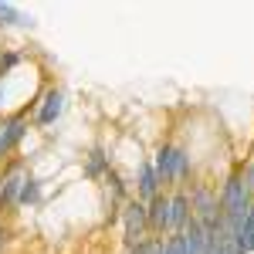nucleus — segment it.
Returning <instances> with one entry per match:
<instances>
[{"label": "nucleus", "instance_id": "obj_11", "mask_svg": "<svg viewBox=\"0 0 254 254\" xmlns=\"http://www.w3.org/2000/svg\"><path fill=\"white\" fill-rule=\"evenodd\" d=\"M180 234H183L187 254H203V251H207V244H210V231H207L200 220H193V217H190V224H187Z\"/></svg>", "mask_w": 254, "mask_h": 254}, {"label": "nucleus", "instance_id": "obj_18", "mask_svg": "<svg viewBox=\"0 0 254 254\" xmlns=\"http://www.w3.org/2000/svg\"><path fill=\"white\" fill-rule=\"evenodd\" d=\"M244 183H248V190H251V196H254V159L244 166Z\"/></svg>", "mask_w": 254, "mask_h": 254}, {"label": "nucleus", "instance_id": "obj_2", "mask_svg": "<svg viewBox=\"0 0 254 254\" xmlns=\"http://www.w3.org/2000/svg\"><path fill=\"white\" fill-rule=\"evenodd\" d=\"M38 98H31L27 105H20L14 116H0V163L10 156V153H17L20 142L27 139V109H38Z\"/></svg>", "mask_w": 254, "mask_h": 254}, {"label": "nucleus", "instance_id": "obj_14", "mask_svg": "<svg viewBox=\"0 0 254 254\" xmlns=\"http://www.w3.org/2000/svg\"><path fill=\"white\" fill-rule=\"evenodd\" d=\"M0 27H34V17L17 10L14 3H0Z\"/></svg>", "mask_w": 254, "mask_h": 254}, {"label": "nucleus", "instance_id": "obj_4", "mask_svg": "<svg viewBox=\"0 0 254 254\" xmlns=\"http://www.w3.org/2000/svg\"><path fill=\"white\" fill-rule=\"evenodd\" d=\"M119 220H122V248H126V251H132L146 237H153L149 234V224H146V203L136 200V196H129V200L122 203Z\"/></svg>", "mask_w": 254, "mask_h": 254}, {"label": "nucleus", "instance_id": "obj_17", "mask_svg": "<svg viewBox=\"0 0 254 254\" xmlns=\"http://www.w3.org/2000/svg\"><path fill=\"white\" fill-rule=\"evenodd\" d=\"M41 200V183L31 176L27 183H24V190H20V200H17V207H31V203H38Z\"/></svg>", "mask_w": 254, "mask_h": 254}, {"label": "nucleus", "instance_id": "obj_10", "mask_svg": "<svg viewBox=\"0 0 254 254\" xmlns=\"http://www.w3.org/2000/svg\"><path fill=\"white\" fill-rule=\"evenodd\" d=\"M153 163V170H156V180L163 190H170V187H176V173H173V142H163L156 149V156L149 159Z\"/></svg>", "mask_w": 254, "mask_h": 254}, {"label": "nucleus", "instance_id": "obj_19", "mask_svg": "<svg viewBox=\"0 0 254 254\" xmlns=\"http://www.w3.org/2000/svg\"><path fill=\"white\" fill-rule=\"evenodd\" d=\"M126 254H136V251H126Z\"/></svg>", "mask_w": 254, "mask_h": 254}, {"label": "nucleus", "instance_id": "obj_9", "mask_svg": "<svg viewBox=\"0 0 254 254\" xmlns=\"http://www.w3.org/2000/svg\"><path fill=\"white\" fill-rule=\"evenodd\" d=\"M187 224H190V196L187 187H176L170 193V234H180Z\"/></svg>", "mask_w": 254, "mask_h": 254}, {"label": "nucleus", "instance_id": "obj_6", "mask_svg": "<svg viewBox=\"0 0 254 254\" xmlns=\"http://www.w3.org/2000/svg\"><path fill=\"white\" fill-rule=\"evenodd\" d=\"M146 224H149V234L153 237H166L170 234V193L163 190L146 203Z\"/></svg>", "mask_w": 254, "mask_h": 254}, {"label": "nucleus", "instance_id": "obj_16", "mask_svg": "<svg viewBox=\"0 0 254 254\" xmlns=\"http://www.w3.org/2000/svg\"><path fill=\"white\" fill-rule=\"evenodd\" d=\"M156 254H187V244H183V234H166L159 237Z\"/></svg>", "mask_w": 254, "mask_h": 254}, {"label": "nucleus", "instance_id": "obj_8", "mask_svg": "<svg viewBox=\"0 0 254 254\" xmlns=\"http://www.w3.org/2000/svg\"><path fill=\"white\" fill-rule=\"evenodd\" d=\"M156 193H163V187H159L156 180V170H153V163L149 159H142L136 166V180H132V196L142 200V203H149Z\"/></svg>", "mask_w": 254, "mask_h": 254}, {"label": "nucleus", "instance_id": "obj_13", "mask_svg": "<svg viewBox=\"0 0 254 254\" xmlns=\"http://www.w3.org/2000/svg\"><path fill=\"white\" fill-rule=\"evenodd\" d=\"M234 241H237V251L241 254H254V203L248 207L244 220L234 227Z\"/></svg>", "mask_w": 254, "mask_h": 254}, {"label": "nucleus", "instance_id": "obj_1", "mask_svg": "<svg viewBox=\"0 0 254 254\" xmlns=\"http://www.w3.org/2000/svg\"><path fill=\"white\" fill-rule=\"evenodd\" d=\"M217 200H220V214H224V224L234 231L237 224L244 220L248 207L254 203L251 190H248V183H244V166H234L231 173L224 176V183H220V190H217Z\"/></svg>", "mask_w": 254, "mask_h": 254}, {"label": "nucleus", "instance_id": "obj_7", "mask_svg": "<svg viewBox=\"0 0 254 254\" xmlns=\"http://www.w3.org/2000/svg\"><path fill=\"white\" fill-rule=\"evenodd\" d=\"M61 112H64V92L61 88H48L44 95H41V102H38V112H34V126H55L61 119Z\"/></svg>", "mask_w": 254, "mask_h": 254}, {"label": "nucleus", "instance_id": "obj_5", "mask_svg": "<svg viewBox=\"0 0 254 254\" xmlns=\"http://www.w3.org/2000/svg\"><path fill=\"white\" fill-rule=\"evenodd\" d=\"M31 180L27 173V166H24V159H14V163H7V170L0 173V210H14L20 200V190H24V183Z\"/></svg>", "mask_w": 254, "mask_h": 254}, {"label": "nucleus", "instance_id": "obj_15", "mask_svg": "<svg viewBox=\"0 0 254 254\" xmlns=\"http://www.w3.org/2000/svg\"><path fill=\"white\" fill-rule=\"evenodd\" d=\"M173 173H176V187H187V180L193 173V159L183 146H173Z\"/></svg>", "mask_w": 254, "mask_h": 254}, {"label": "nucleus", "instance_id": "obj_12", "mask_svg": "<svg viewBox=\"0 0 254 254\" xmlns=\"http://www.w3.org/2000/svg\"><path fill=\"white\" fill-rule=\"evenodd\" d=\"M109 170H112V159L105 153V146H92L88 156H85V176L88 180H102Z\"/></svg>", "mask_w": 254, "mask_h": 254}, {"label": "nucleus", "instance_id": "obj_3", "mask_svg": "<svg viewBox=\"0 0 254 254\" xmlns=\"http://www.w3.org/2000/svg\"><path fill=\"white\" fill-rule=\"evenodd\" d=\"M187 196H190V217L200 220L207 231H214L217 224L224 220V214H220V200H217V190L210 187V183H190Z\"/></svg>", "mask_w": 254, "mask_h": 254}]
</instances>
